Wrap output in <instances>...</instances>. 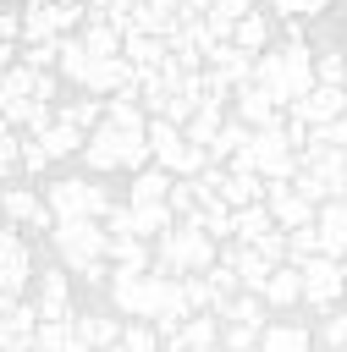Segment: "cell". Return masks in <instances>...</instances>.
I'll return each mask as SVG.
<instances>
[{"mask_svg":"<svg viewBox=\"0 0 347 352\" xmlns=\"http://www.w3.org/2000/svg\"><path fill=\"white\" fill-rule=\"evenodd\" d=\"M83 165L94 170V176H105V170H143V165H154V143H149V126H121V121H99L94 132H88V143H83Z\"/></svg>","mask_w":347,"mask_h":352,"instance_id":"obj_1","label":"cell"},{"mask_svg":"<svg viewBox=\"0 0 347 352\" xmlns=\"http://www.w3.org/2000/svg\"><path fill=\"white\" fill-rule=\"evenodd\" d=\"M253 82H259V88H270V94H275V99L292 110V104H297V99H303V94L319 82L308 38H303V44H286V38H281V44H270V50L253 60Z\"/></svg>","mask_w":347,"mask_h":352,"instance_id":"obj_2","label":"cell"},{"mask_svg":"<svg viewBox=\"0 0 347 352\" xmlns=\"http://www.w3.org/2000/svg\"><path fill=\"white\" fill-rule=\"evenodd\" d=\"M209 264H220V242L198 220H176L171 231L154 236V270L160 275H204Z\"/></svg>","mask_w":347,"mask_h":352,"instance_id":"obj_3","label":"cell"},{"mask_svg":"<svg viewBox=\"0 0 347 352\" xmlns=\"http://www.w3.org/2000/svg\"><path fill=\"white\" fill-rule=\"evenodd\" d=\"M231 165L259 170L264 182H286V176H297V143L286 138V121H275V126H253L248 148H242Z\"/></svg>","mask_w":347,"mask_h":352,"instance_id":"obj_4","label":"cell"},{"mask_svg":"<svg viewBox=\"0 0 347 352\" xmlns=\"http://www.w3.org/2000/svg\"><path fill=\"white\" fill-rule=\"evenodd\" d=\"M149 143H154V165H165L171 176H204V170L215 165V154H209L204 143H193V138L182 132V121L154 116V121H149Z\"/></svg>","mask_w":347,"mask_h":352,"instance_id":"obj_5","label":"cell"},{"mask_svg":"<svg viewBox=\"0 0 347 352\" xmlns=\"http://www.w3.org/2000/svg\"><path fill=\"white\" fill-rule=\"evenodd\" d=\"M50 242H55L66 270H88V264L110 258V226L105 220H55Z\"/></svg>","mask_w":347,"mask_h":352,"instance_id":"obj_6","label":"cell"},{"mask_svg":"<svg viewBox=\"0 0 347 352\" xmlns=\"http://www.w3.org/2000/svg\"><path fill=\"white\" fill-rule=\"evenodd\" d=\"M50 209H55V220H105L116 204H110V192L94 182V176H55L50 182Z\"/></svg>","mask_w":347,"mask_h":352,"instance_id":"obj_7","label":"cell"},{"mask_svg":"<svg viewBox=\"0 0 347 352\" xmlns=\"http://www.w3.org/2000/svg\"><path fill=\"white\" fill-rule=\"evenodd\" d=\"M297 270H303V302L319 308V314H330L341 302V292H347V258L308 253V258H297Z\"/></svg>","mask_w":347,"mask_h":352,"instance_id":"obj_8","label":"cell"},{"mask_svg":"<svg viewBox=\"0 0 347 352\" xmlns=\"http://www.w3.org/2000/svg\"><path fill=\"white\" fill-rule=\"evenodd\" d=\"M28 280H33V242H28L22 226H6V236H0V292L22 297Z\"/></svg>","mask_w":347,"mask_h":352,"instance_id":"obj_9","label":"cell"},{"mask_svg":"<svg viewBox=\"0 0 347 352\" xmlns=\"http://www.w3.org/2000/svg\"><path fill=\"white\" fill-rule=\"evenodd\" d=\"M264 204H270V214H275V226H281V231H297V226H314V220H319V204H314V198H303L292 176H286V182H270Z\"/></svg>","mask_w":347,"mask_h":352,"instance_id":"obj_10","label":"cell"},{"mask_svg":"<svg viewBox=\"0 0 347 352\" xmlns=\"http://www.w3.org/2000/svg\"><path fill=\"white\" fill-rule=\"evenodd\" d=\"M6 226H22V231H55V209L44 192L33 187H6Z\"/></svg>","mask_w":347,"mask_h":352,"instance_id":"obj_11","label":"cell"},{"mask_svg":"<svg viewBox=\"0 0 347 352\" xmlns=\"http://www.w3.org/2000/svg\"><path fill=\"white\" fill-rule=\"evenodd\" d=\"M292 116L308 121V126H330L336 116H347V88H341V82H314V88L292 104Z\"/></svg>","mask_w":347,"mask_h":352,"instance_id":"obj_12","label":"cell"},{"mask_svg":"<svg viewBox=\"0 0 347 352\" xmlns=\"http://www.w3.org/2000/svg\"><path fill=\"white\" fill-rule=\"evenodd\" d=\"M231 116H242L248 126H275V121H286V104H281L270 88H259V82H242V88L231 94Z\"/></svg>","mask_w":347,"mask_h":352,"instance_id":"obj_13","label":"cell"},{"mask_svg":"<svg viewBox=\"0 0 347 352\" xmlns=\"http://www.w3.org/2000/svg\"><path fill=\"white\" fill-rule=\"evenodd\" d=\"M220 258H226V264H237L242 292H264V286H270V275H275V258H264V253H259V248H248V242L220 248Z\"/></svg>","mask_w":347,"mask_h":352,"instance_id":"obj_14","label":"cell"},{"mask_svg":"<svg viewBox=\"0 0 347 352\" xmlns=\"http://www.w3.org/2000/svg\"><path fill=\"white\" fill-rule=\"evenodd\" d=\"M253 60H259V55H253V50H242V44H231V38L209 50V72H215L220 82H231V88L253 82Z\"/></svg>","mask_w":347,"mask_h":352,"instance_id":"obj_15","label":"cell"},{"mask_svg":"<svg viewBox=\"0 0 347 352\" xmlns=\"http://www.w3.org/2000/svg\"><path fill=\"white\" fill-rule=\"evenodd\" d=\"M220 314H193L182 330L165 336V352H204V346H220Z\"/></svg>","mask_w":347,"mask_h":352,"instance_id":"obj_16","label":"cell"},{"mask_svg":"<svg viewBox=\"0 0 347 352\" xmlns=\"http://www.w3.org/2000/svg\"><path fill=\"white\" fill-rule=\"evenodd\" d=\"M33 302H39L44 319H72V280H66V270H44Z\"/></svg>","mask_w":347,"mask_h":352,"instance_id":"obj_17","label":"cell"},{"mask_svg":"<svg viewBox=\"0 0 347 352\" xmlns=\"http://www.w3.org/2000/svg\"><path fill=\"white\" fill-rule=\"evenodd\" d=\"M319 253H330V258H347V204L341 198H330V204H319Z\"/></svg>","mask_w":347,"mask_h":352,"instance_id":"obj_18","label":"cell"},{"mask_svg":"<svg viewBox=\"0 0 347 352\" xmlns=\"http://www.w3.org/2000/svg\"><path fill=\"white\" fill-rule=\"evenodd\" d=\"M77 38H83V44H88L99 60H110V55H121V50H127V38L116 33V22H110L105 11H88V22L77 28Z\"/></svg>","mask_w":347,"mask_h":352,"instance_id":"obj_19","label":"cell"},{"mask_svg":"<svg viewBox=\"0 0 347 352\" xmlns=\"http://www.w3.org/2000/svg\"><path fill=\"white\" fill-rule=\"evenodd\" d=\"M72 324H77V341H83L88 352H105V346H116V341L127 336V324L110 319V314H77Z\"/></svg>","mask_w":347,"mask_h":352,"instance_id":"obj_20","label":"cell"},{"mask_svg":"<svg viewBox=\"0 0 347 352\" xmlns=\"http://www.w3.org/2000/svg\"><path fill=\"white\" fill-rule=\"evenodd\" d=\"M121 55H127L138 72H160V66L171 60V38H165V33H132Z\"/></svg>","mask_w":347,"mask_h":352,"instance_id":"obj_21","label":"cell"},{"mask_svg":"<svg viewBox=\"0 0 347 352\" xmlns=\"http://www.w3.org/2000/svg\"><path fill=\"white\" fill-rule=\"evenodd\" d=\"M171 187H176V176L165 165H143V170H132V198L127 204H171Z\"/></svg>","mask_w":347,"mask_h":352,"instance_id":"obj_22","label":"cell"},{"mask_svg":"<svg viewBox=\"0 0 347 352\" xmlns=\"http://www.w3.org/2000/svg\"><path fill=\"white\" fill-rule=\"evenodd\" d=\"M55 160H66V154H83V143H88V126H77V121H66V116H55V126H44V132H33Z\"/></svg>","mask_w":347,"mask_h":352,"instance_id":"obj_23","label":"cell"},{"mask_svg":"<svg viewBox=\"0 0 347 352\" xmlns=\"http://www.w3.org/2000/svg\"><path fill=\"white\" fill-rule=\"evenodd\" d=\"M193 220H198V226H204V231H209L215 242H226V236H237V209H231V204H226L220 192H209V198L198 204V214H193Z\"/></svg>","mask_w":347,"mask_h":352,"instance_id":"obj_24","label":"cell"},{"mask_svg":"<svg viewBox=\"0 0 347 352\" xmlns=\"http://www.w3.org/2000/svg\"><path fill=\"white\" fill-rule=\"evenodd\" d=\"M220 319L226 324H270V302H264V292H237L231 302H220Z\"/></svg>","mask_w":347,"mask_h":352,"instance_id":"obj_25","label":"cell"},{"mask_svg":"<svg viewBox=\"0 0 347 352\" xmlns=\"http://www.w3.org/2000/svg\"><path fill=\"white\" fill-rule=\"evenodd\" d=\"M264 302H270V308L303 302V270H297V264H275V275H270V286H264Z\"/></svg>","mask_w":347,"mask_h":352,"instance_id":"obj_26","label":"cell"},{"mask_svg":"<svg viewBox=\"0 0 347 352\" xmlns=\"http://www.w3.org/2000/svg\"><path fill=\"white\" fill-rule=\"evenodd\" d=\"M259 352H314V336L303 324H264Z\"/></svg>","mask_w":347,"mask_h":352,"instance_id":"obj_27","label":"cell"},{"mask_svg":"<svg viewBox=\"0 0 347 352\" xmlns=\"http://www.w3.org/2000/svg\"><path fill=\"white\" fill-rule=\"evenodd\" d=\"M248 138H253V126H248L242 116H226V126H220V138L209 143V154H215L220 165H231V160H237V154L248 148Z\"/></svg>","mask_w":347,"mask_h":352,"instance_id":"obj_28","label":"cell"},{"mask_svg":"<svg viewBox=\"0 0 347 352\" xmlns=\"http://www.w3.org/2000/svg\"><path fill=\"white\" fill-rule=\"evenodd\" d=\"M110 264L116 270H154L149 236H110Z\"/></svg>","mask_w":347,"mask_h":352,"instance_id":"obj_29","label":"cell"},{"mask_svg":"<svg viewBox=\"0 0 347 352\" xmlns=\"http://www.w3.org/2000/svg\"><path fill=\"white\" fill-rule=\"evenodd\" d=\"M270 38H275V28H270V16H264V11H248V16L237 22V33H231V44H242V50H253V55H264V50H270Z\"/></svg>","mask_w":347,"mask_h":352,"instance_id":"obj_30","label":"cell"},{"mask_svg":"<svg viewBox=\"0 0 347 352\" xmlns=\"http://www.w3.org/2000/svg\"><path fill=\"white\" fill-rule=\"evenodd\" d=\"M270 231H275V214H270L264 198L237 209V242H259V236H270Z\"/></svg>","mask_w":347,"mask_h":352,"instance_id":"obj_31","label":"cell"},{"mask_svg":"<svg viewBox=\"0 0 347 352\" xmlns=\"http://www.w3.org/2000/svg\"><path fill=\"white\" fill-rule=\"evenodd\" d=\"M61 116H66V121H77V126H88V132H94V126H99V121H105V99H99V94H83V99H66V104H61Z\"/></svg>","mask_w":347,"mask_h":352,"instance_id":"obj_32","label":"cell"},{"mask_svg":"<svg viewBox=\"0 0 347 352\" xmlns=\"http://www.w3.org/2000/svg\"><path fill=\"white\" fill-rule=\"evenodd\" d=\"M22 143H28L22 126H6V132H0V165H6L11 182H17V170H22Z\"/></svg>","mask_w":347,"mask_h":352,"instance_id":"obj_33","label":"cell"},{"mask_svg":"<svg viewBox=\"0 0 347 352\" xmlns=\"http://www.w3.org/2000/svg\"><path fill=\"white\" fill-rule=\"evenodd\" d=\"M198 204H204V198H198V182H193V176H176V187H171V209H176V220H193Z\"/></svg>","mask_w":347,"mask_h":352,"instance_id":"obj_34","label":"cell"},{"mask_svg":"<svg viewBox=\"0 0 347 352\" xmlns=\"http://www.w3.org/2000/svg\"><path fill=\"white\" fill-rule=\"evenodd\" d=\"M314 72H319V82H341L347 88V50H319Z\"/></svg>","mask_w":347,"mask_h":352,"instance_id":"obj_35","label":"cell"},{"mask_svg":"<svg viewBox=\"0 0 347 352\" xmlns=\"http://www.w3.org/2000/svg\"><path fill=\"white\" fill-rule=\"evenodd\" d=\"M259 336H264L259 324H226L220 330V346L226 352H259Z\"/></svg>","mask_w":347,"mask_h":352,"instance_id":"obj_36","label":"cell"},{"mask_svg":"<svg viewBox=\"0 0 347 352\" xmlns=\"http://www.w3.org/2000/svg\"><path fill=\"white\" fill-rule=\"evenodd\" d=\"M50 165H55V154H50V148H44V143L28 132V143H22V170H28V176H44Z\"/></svg>","mask_w":347,"mask_h":352,"instance_id":"obj_37","label":"cell"},{"mask_svg":"<svg viewBox=\"0 0 347 352\" xmlns=\"http://www.w3.org/2000/svg\"><path fill=\"white\" fill-rule=\"evenodd\" d=\"M319 336H325V346H330V352H347V308H330Z\"/></svg>","mask_w":347,"mask_h":352,"instance_id":"obj_38","label":"cell"},{"mask_svg":"<svg viewBox=\"0 0 347 352\" xmlns=\"http://www.w3.org/2000/svg\"><path fill=\"white\" fill-rule=\"evenodd\" d=\"M286 242H292V264H297V258L319 253V226H297V231H286Z\"/></svg>","mask_w":347,"mask_h":352,"instance_id":"obj_39","label":"cell"},{"mask_svg":"<svg viewBox=\"0 0 347 352\" xmlns=\"http://www.w3.org/2000/svg\"><path fill=\"white\" fill-rule=\"evenodd\" d=\"M270 6H275L281 16H319L330 0H270Z\"/></svg>","mask_w":347,"mask_h":352,"instance_id":"obj_40","label":"cell"},{"mask_svg":"<svg viewBox=\"0 0 347 352\" xmlns=\"http://www.w3.org/2000/svg\"><path fill=\"white\" fill-rule=\"evenodd\" d=\"M314 138H325V143H336V148L347 154V116H336L330 126H314Z\"/></svg>","mask_w":347,"mask_h":352,"instance_id":"obj_41","label":"cell"},{"mask_svg":"<svg viewBox=\"0 0 347 352\" xmlns=\"http://www.w3.org/2000/svg\"><path fill=\"white\" fill-rule=\"evenodd\" d=\"M209 11H226L231 22H242V16H248V11H259V6H253V0H215Z\"/></svg>","mask_w":347,"mask_h":352,"instance_id":"obj_42","label":"cell"},{"mask_svg":"<svg viewBox=\"0 0 347 352\" xmlns=\"http://www.w3.org/2000/svg\"><path fill=\"white\" fill-rule=\"evenodd\" d=\"M149 6H154V11H165L171 22H182V16H187V0H149Z\"/></svg>","mask_w":347,"mask_h":352,"instance_id":"obj_43","label":"cell"},{"mask_svg":"<svg viewBox=\"0 0 347 352\" xmlns=\"http://www.w3.org/2000/svg\"><path fill=\"white\" fill-rule=\"evenodd\" d=\"M110 6H116V0H88V11H110Z\"/></svg>","mask_w":347,"mask_h":352,"instance_id":"obj_44","label":"cell"},{"mask_svg":"<svg viewBox=\"0 0 347 352\" xmlns=\"http://www.w3.org/2000/svg\"><path fill=\"white\" fill-rule=\"evenodd\" d=\"M204 352H226V346H204Z\"/></svg>","mask_w":347,"mask_h":352,"instance_id":"obj_45","label":"cell"}]
</instances>
